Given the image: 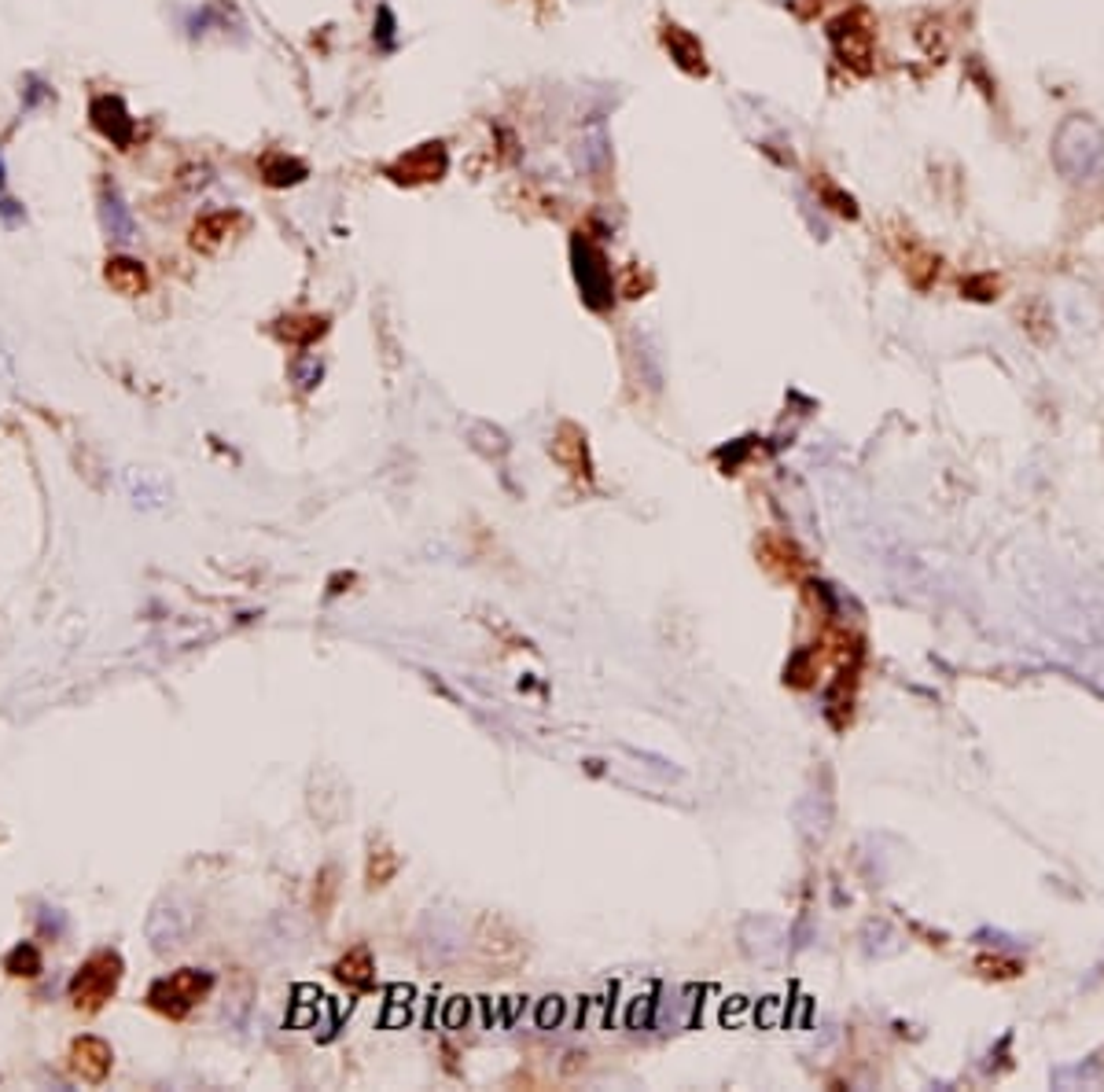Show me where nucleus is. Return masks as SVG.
<instances>
[{
	"label": "nucleus",
	"mask_w": 1104,
	"mask_h": 1092,
	"mask_svg": "<svg viewBox=\"0 0 1104 1092\" xmlns=\"http://www.w3.org/2000/svg\"><path fill=\"white\" fill-rule=\"evenodd\" d=\"M111 1045L100 1038H78L70 1045V1070H74L82 1082H104L111 1074Z\"/></svg>",
	"instance_id": "obj_5"
},
{
	"label": "nucleus",
	"mask_w": 1104,
	"mask_h": 1092,
	"mask_svg": "<svg viewBox=\"0 0 1104 1092\" xmlns=\"http://www.w3.org/2000/svg\"><path fill=\"white\" fill-rule=\"evenodd\" d=\"M575 258H579L582 294H586L589 306L604 309L611 302V280H608V269H604V258L597 255L589 243H575Z\"/></svg>",
	"instance_id": "obj_4"
},
{
	"label": "nucleus",
	"mask_w": 1104,
	"mask_h": 1092,
	"mask_svg": "<svg viewBox=\"0 0 1104 1092\" xmlns=\"http://www.w3.org/2000/svg\"><path fill=\"white\" fill-rule=\"evenodd\" d=\"M324 328H328V321H324V316L299 313V316H284V321H280V328H277V335L284 338V343L306 346V343H313V338H321Z\"/></svg>",
	"instance_id": "obj_9"
},
{
	"label": "nucleus",
	"mask_w": 1104,
	"mask_h": 1092,
	"mask_svg": "<svg viewBox=\"0 0 1104 1092\" xmlns=\"http://www.w3.org/2000/svg\"><path fill=\"white\" fill-rule=\"evenodd\" d=\"M8 971L12 975H38L41 971V953L34 949V945H19V949L8 957Z\"/></svg>",
	"instance_id": "obj_14"
},
{
	"label": "nucleus",
	"mask_w": 1104,
	"mask_h": 1092,
	"mask_svg": "<svg viewBox=\"0 0 1104 1092\" xmlns=\"http://www.w3.org/2000/svg\"><path fill=\"white\" fill-rule=\"evenodd\" d=\"M1053 166L1071 184H1094L1104 177V129L1089 114H1071L1053 133Z\"/></svg>",
	"instance_id": "obj_1"
},
{
	"label": "nucleus",
	"mask_w": 1104,
	"mask_h": 1092,
	"mask_svg": "<svg viewBox=\"0 0 1104 1092\" xmlns=\"http://www.w3.org/2000/svg\"><path fill=\"white\" fill-rule=\"evenodd\" d=\"M442 170H446L442 144H424L420 151H413V155L402 158V173H406L402 180H431V177H438Z\"/></svg>",
	"instance_id": "obj_7"
},
{
	"label": "nucleus",
	"mask_w": 1104,
	"mask_h": 1092,
	"mask_svg": "<svg viewBox=\"0 0 1104 1092\" xmlns=\"http://www.w3.org/2000/svg\"><path fill=\"white\" fill-rule=\"evenodd\" d=\"M368 971H372V960H368V949L346 953V957L335 964V975H339V979H343V982H353V986L368 982Z\"/></svg>",
	"instance_id": "obj_12"
},
{
	"label": "nucleus",
	"mask_w": 1104,
	"mask_h": 1092,
	"mask_svg": "<svg viewBox=\"0 0 1104 1092\" xmlns=\"http://www.w3.org/2000/svg\"><path fill=\"white\" fill-rule=\"evenodd\" d=\"M104 277L118 294H144V287H148V272L133 258H111Z\"/></svg>",
	"instance_id": "obj_8"
},
{
	"label": "nucleus",
	"mask_w": 1104,
	"mask_h": 1092,
	"mask_svg": "<svg viewBox=\"0 0 1104 1092\" xmlns=\"http://www.w3.org/2000/svg\"><path fill=\"white\" fill-rule=\"evenodd\" d=\"M100 202H104V210H100V214H104L107 236H111V240H129V236H133V217H129V210H126V202H122V195L114 192V188H107L104 199H100Z\"/></svg>",
	"instance_id": "obj_10"
},
{
	"label": "nucleus",
	"mask_w": 1104,
	"mask_h": 1092,
	"mask_svg": "<svg viewBox=\"0 0 1104 1092\" xmlns=\"http://www.w3.org/2000/svg\"><path fill=\"white\" fill-rule=\"evenodd\" d=\"M118 982H122V957L111 949L96 953V957L85 960L82 971L70 979V1001H74L82 1011H100L107 1001H111Z\"/></svg>",
	"instance_id": "obj_2"
},
{
	"label": "nucleus",
	"mask_w": 1104,
	"mask_h": 1092,
	"mask_svg": "<svg viewBox=\"0 0 1104 1092\" xmlns=\"http://www.w3.org/2000/svg\"><path fill=\"white\" fill-rule=\"evenodd\" d=\"M214 979L207 971H196V967H180V971H173L170 979L155 982L151 986V1008L163 1011V1015L170 1019H180V1015H189L192 1008H196L199 1001H203L207 993H211Z\"/></svg>",
	"instance_id": "obj_3"
},
{
	"label": "nucleus",
	"mask_w": 1104,
	"mask_h": 1092,
	"mask_svg": "<svg viewBox=\"0 0 1104 1092\" xmlns=\"http://www.w3.org/2000/svg\"><path fill=\"white\" fill-rule=\"evenodd\" d=\"M582 442H586V438H582L575 427H564V431H560V438H557V445H553V450H557V460H564V464L571 467L575 475H582V467H586V445H582Z\"/></svg>",
	"instance_id": "obj_11"
},
{
	"label": "nucleus",
	"mask_w": 1104,
	"mask_h": 1092,
	"mask_svg": "<svg viewBox=\"0 0 1104 1092\" xmlns=\"http://www.w3.org/2000/svg\"><path fill=\"white\" fill-rule=\"evenodd\" d=\"M667 45L674 48V56H681V60H677V63H681V67H689V70H703V52H699V45H696V41H692V38H685V34L677 30V26H670V34H667Z\"/></svg>",
	"instance_id": "obj_13"
},
{
	"label": "nucleus",
	"mask_w": 1104,
	"mask_h": 1092,
	"mask_svg": "<svg viewBox=\"0 0 1104 1092\" xmlns=\"http://www.w3.org/2000/svg\"><path fill=\"white\" fill-rule=\"evenodd\" d=\"M247 221H243V214H236V210H221V214H207L203 221H199L196 228H192V243L203 250H214L221 247L225 240H233L236 228H243Z\"/></svg>",
	"instance_id": "obj_6"
}]
</instances>
